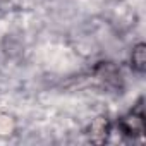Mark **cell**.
<instances>
[{
	"instance_id": "1",
	"label": "cell",
	"mask_w": 146,
	"mask_h": 146,
	"mask_svg": "<svg viewBox=\"0 0 146 146\" xmlns=\"http://www.w3.org/2000/svg\"><path fill=\"white\" fill-rule=\"evenodd\" d=\"M119 127L127 136H141L144 132V113L141 102L137 103L136 110H132L127 117H122L119 120Z\"/></svg>"
},
{
	"instance_id": "2",
	"label": "cell",
	"mask_w": 146,
	"mask_h": 146,
	"mask_svg": "<svg viewBox=\"0 0 146 146\" xmlns=\"http://www.w3.org/2000/svg\"><path fill=\"white\" fill-rule=\"evenodd\" d=\"M131 65L134 70L137 72H144V65H146V46L143 43L136 45L131 55Z\"/></svg>"
}]
</instances>
